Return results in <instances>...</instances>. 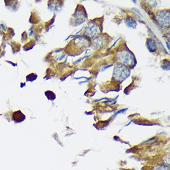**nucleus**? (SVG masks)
Here are the masks:
<instances>
[{
  "mask_svg": "<svg viewBox=\"0 0 170 170\" xmlns=\"http://www.w3.org/2000/svg\"><path fill=\"white\" fill-rule=\"evenodd\" d=\"M118 58L120 62H123L125 65H130L134 59L133 56H131L128 52L121 53Z\"/></svg>",
  "mask_w": 170,
  "mask_h": 170,
  "instance_id": "f257e3e1",
  "label": "nucleus"
},
{
  "mask_svg": "<svg viewBox=\"0 0 170 170\" xmlns=\"http://www.w3.org/2000/svg\"><path fill=\"white\" fill-rule=\"evenodd\" d=\"M89 26H87L86 29V32L89 35L95 36L98 34V27L96 25L94 24H89Z\"/></svg>",
  "mask_w": 170,
  "mask_h": 170,
  "instance_id": "f03ea898",
  "label": "nucleus"
},
{
  "mask_svg": "<svg viewBox=\"0 0 170 170\" xmlns=\"http://www.w3.org/2000/svg\"><path fill=\"white\" fill-rule=\"evenodd\" d=\"M147 47L148 49L150 51V52H153L155 51V44L154 41L152 40H149L147 41Z\"/></svg>",
  "mask_w": 170,
  "mask_h": 170,
  "instance_id": "7ed1b4c3",
  "label": "nucleus"
},
{
  "mask_svg": "<svg viewBox=\"0 0 170 170\" xmlns=\"http://www.w3.org/2000/svg\"><path fill=\"white\" fill-rule=\"evenodd\" d=\"M126 23L127 24V26H128L129 27H134L136 26V23L135 21L134 20L132 19L131 18H127L126 20Z\"/></svg>",
  "mask_w": 170,
  "mask_h": 170,
  "instance_id": "20e7f679",
  "label": "nucleus"
}]
</instances>
